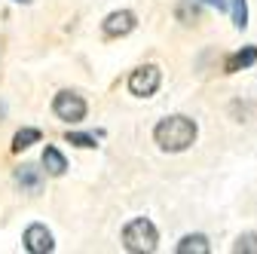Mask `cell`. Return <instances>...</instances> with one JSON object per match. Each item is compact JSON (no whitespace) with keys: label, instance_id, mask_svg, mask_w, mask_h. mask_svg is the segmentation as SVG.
Instances as JSON below:
<instances>
[{"label":"cell","instance_id":"cell-5","mask_svg":"<svg viewBox=\"0 0 257 254\" xmlns=\"http://www.w3.org/2000/svg\"><path fill=\"white\" fill-rule=\"evenodd\" d=\"M104 31V37H125V34H132L135 31V13H128V10H119V13H110L101 25Z\"/></svg>","mask_w":257,"mask_h":254},{"label":"cell","instance_id":"cell-15","mask_svg":"<svg viewBox=\"0 0 257 254\" xmlns=\"http://www.w3.org/2000/svg\"><path fill=\"white\" fill-rule=\"evenodd\" d=\"M71 144H80V147H95V138L92 135H68Z\"/></svg>","mask_w":257,"mask_h":254},{"label":"cell","instance_id":"cell-7","mask_svg":"<svg viewBox=\"0 0 257 254\" xmlns=\"http://www.w3.org/2000/svg\"><path fill=\"white\" fill-rule=\"evenodd\" d=\"M211 251V245H208V239L205 236H184L181 242H178V254H208Z\"/></svg>","mask_w":257,"mask_h":254},{"label":"cell","instance_id":"cell-14","mask_svg":"<svg viewBox=\"0 0 257 254\" xmlns=\"http://www.w3.org/2000/svg\"><path fill=\"white\" fill-rule=\"evenodd\" d=\"M248 13H245V0H236V28H245Z\"/></svg>","mask_w":257,"mask_h":254},{"label":"cell","instance_id":"cell-6","mask_svg":"<svg viewBox=\"0 0 257 254\" xmlns=\"http://www.w3.org/2000/svg\"><path fill=\"white\" fill-rule=\"evenodd\" d=\"M25 248H28L31 254H49V251L55 248L52 233H49L43 224H31V227L25 230Z\"/></svg>","mask_w":257,"mask_h":254},{"label":"cell","instance_id":"cell-3","mask_svg":"<svg viewBox=\"0 0 257 254\" xmlns=\"http://www.w3.org/2000/svg\"><path fill=\"white\" fill-rule=\"evenodd\" d=\"M52 110L58 119L64 122H80L86 116V101L80 98L77 92H58L55 95V101H52Z\"/></svg>","mask_w":257,"mask_h":254},{"label":"cell","instance_id":"cell-12","mask_svg":"<svg viewBox=\"0 0 257 254\" xmlns=\"http://www.w3.org/2000/svg\"><path fill=\"white\" fill-rule=\"evenodd\" d=\"M233 251H236V254H257V236H254V233L239 236L236 245H233Z\"/></svg>","mask_w":257,"mask_h":254},{"label":"cell","instance_id":"cell-11","mask_svg":"<svg viewBox=\"0 0 257 254\" xmlns=\"http://www.w3.org/2000/svg\"><path fill=\"white\" fill-rule=\"evenodd\" d=\"M34 141H40V132H37V129H22V132H16V138H13V150H25V147H31Z\"/></svg>","mask_w":257,"mask_h":254},{"label":"cell","instance_id":"cell-4","mask_svg":"<svg viewBox=\"0 0 257 254\" xmlns=\"http://www.w3.org/2000/svg\"><path fill=\"white\" fill-rule=\"evenodd\" d=\"M159 80H163L159 68L156 65H144V68L132 71V77H128V92L138 95V98H147V95H153L159 89Z\"/></svg>","mask_w":257,"mask_h":254},{"label":"cell","instance_id":"cell-10","mask_svg":"<svg viewBox=\"0 0 257 254\" xmlns=\"http://www.w3.org/2000/svg\"><path fill=\"white\" fill-rule=\"evenodd\" d=\"M16 181H19L25 190H37V187H40V172H37L34 166H22L19 175H16Z\"/></svg>","mask_w":257,"mask_h":254},{"label":"cell","instance_id":"cell-16","mask_svg":"<svg viewBox=\"0 0 257 254\" xmlns=\"http://www.w3.org/2000/svg\"><path fill=\"white\" fill-rule=\"evenodd\" d=\"M208 4H214L217 10H227V0H208Z\"/></svg>","mask_w":257,"mask_h":254},{"label":"cell","instance_id":"cell-1","mask_svg":"<svg viewBox=\"0 0 257 254\" xmlns=\"http://www.w3.org/2000/svg\"><path fill=\"white\" fill-rule=\"evenodd\" d=\"M153 138L156 144L169 150V153H181L187 150L193 141H196V122H193L190 116H166V119H159V125L153 129Z\"/></svg>","mask_w":257,"mask_h":254},{"label":"cell","instance_id":"cell-8","mask_svg":"<svg viewBox=\"0 0 257 254\" xmlns=\"http://www.w3.org/2000/svg\"><path fill=\"white\" fill-rule=\"evenodd\" d=\"M254 61H257V46H248L245 52H236L233 58H227V74H233L239 68H248V65H254Z\"/></svg>","mask_w":257,"mask_h":254},{"label":"cell","instance_id":"cell-9","mask_svg":"<svg viewBox=\"0 0 257 254\" xmlns=\"http://www.w3.org/2000/svg\"><path fill=\"white\" fill-rule=\"evenodd\" d=\"M43 166H46L49 175H64V169H68L64 156H61L55 147H46V150H43Z\"/></svg>","mask_w":257,"mask_h":254},{"label":"cell","instance_id":"cell-13","mask_svg":"<svg viewBox=\"0 0 257 254\" xmlns=\"http://www.w3.org/2000/svg\"><path fill=\"white\" fill-rule=\"evenodd\" d=\"M178 19H181L184 25H196V22H199V10L193 7L190 0H184V4L178 7Z\"/></svg>","mask_w":257,"mask_h":254},{"label":"cell","instance_id":"cell-2","mask_svg":"<svg viewBox=\"0 0 257 254\" xmlns=\"http://www.w3.org/2000/svg\"><path fill=\"white\" fill-rule=\"evenodd\" d=\"M122 242H125L128 251H135V254H150V251H156L159 233H156V227L150 224L147 217H135V220H128V224H125Z\"/></svg>","mask_w":257,"mask_h":254}]
</instances>
